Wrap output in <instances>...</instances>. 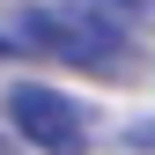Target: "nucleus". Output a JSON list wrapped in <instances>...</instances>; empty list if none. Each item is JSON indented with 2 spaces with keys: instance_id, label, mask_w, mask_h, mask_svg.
<instances>
[{
  "instance_id": "1",
  "label": "nucleus",
  "mask_w": 155,
  "mask_h": 155,
  "mask_svg": "<svg viewBox=\"0 0 155 155\" xmlns=\"http://www.w3.org/2000/svg\"><path fill=\"white\" fill-rule=\"evenodd\" d=\"M22 45L52 52V59H67V67H89V74H126L133 67V30L118 15H104L96 0L22 8Z\"/></svg>"
},
{
  "instance_id": "2",
  "label": "nucleus",
  "mask_w": 155,
  "mask_h": 155,
  "mask_svg": "<svg viewBox=\"0 0 155 155\" xmlns=\"http://www.w3.org/2000/svg\"><path fill=\"white\" fill-rule=\"evenodd\" d=\"M8 126H15V140H30L37 155H89L81 104L59 96V89H45V81H15L8 89Z\"/></svg>"
},
{
  "instance_id": "3",
  "label": "nucleus",
  "mask_w": 155,
  "mask_h": 155,
  "mask_svg": "<svg viewBox=\"0 0 155 155\" xmlns=\"http://www.w3.org/2000/svg\"><path fill=\"white\" fill-rule=\"evenodd\" d=\"M104 15H118V22L133 30V22H155V0H96Z\"/></svg>"
},
{
  "instance_id": "4",
  "label": "nucleus",
  "mask_w": 155,
  "mask_h": 155,
  "mask_svg": "<svg viewBox=\"0 0 155 155\" xmlns=\"http://www.w3.org/2000/svg\"><path fill=\"white\" fill-rule=\"evenodd\" d=\"M126 140H133V148H148V155H155V118H148V126H133V133H126Z\"/></svg>"
},
{
  "instance_id": "5",
  "label": "nucleus",
  "mask_w": 155,
  "mask_h": 155,
  "mask_svg": "<svg viewBox=\"0 0 155 155\" xmlns=\"http://www.w3.org/2000/svg\"><path fill=\"white\" fill-rule=\"evenodd\" d=\"M0 155H22V140H8V133H0Z\"/></svg>"
},
{
  "instance_id": "6",
  "label": "nucleus",
  "mask_w": 155,
  "mask_h": 155,
  "mask_svg": "<svg viewBox=\"0 0 155 155\" xmlns=\"http://www.w3.org/2000/svg\"><path fill=\"white\" fill-rule=\"evenodd\" d=\"M8 52H15V37H8V30H0V59H8Z\"/></svg>"
}]
</instances>
